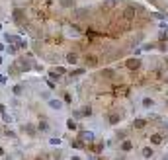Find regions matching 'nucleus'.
Instances as JSON below:
<instances>
[{
	"instance_id": "obj_20",
	"label": "nucleus",
	"mask_w": 168,
	"mask_h": 160,
	"mask_svg": "<svg viewBox=\"0 0 168 160\" xmlns=\"http://www.w3.org/2000/svg\"><path fill=\"white\" fill-rule=\"evenodd\" d=\"M0 64H2V57H0Z\"/></svg>"
},
{
	"instance_id": "obj_10",
	"label": "nucleus",
	"mask_w": 168,
	"mask_h": 160,
	"mask_svg": "<svg viewBox=\"0 0 168 160\" xmlns=\"http://www.w3.org/2000/svg\"><path fill=\"white\" fill-rule=\"evenodd\" d=\"M66 127L71 129V131H76V129H78V121H74V119H69V121H66Z\"/></svg>"
},
{
	"instance_id": "obj_2",
	"label": "nucleus",
	"mask_w": 168,
	"mask_h": 160,
	"mask_svg": "<svg viewBox=\"0 0 168 160\" xmlns=\"http://www.w3.org/2000/svg\"><path fill=\"white\" fill-rule=\"evenodd\" d=\"M78 139L82 143H94V133H92V131H80V133H78Z\"/></svg>"
},
{
	"instance_id": "obj_9",
	"label": "nucleus",
	"mask_w": 168,
	"mask_h": 160,
	"mask_svg": "<svg viewBox=\"0 0 168 160\" xmlns=\"http://www.w3.org/2000/svg\"><path fill=\"white\" fill-rule=\"evenodd\" d=\"M108 119H110V123H111V125H116V123H119V121H121V115H117V113H111V115L108 117Z\"/></svg>"
},
{
	"instance_id": "obj_21",
	"label": "nucleus",
	"mask_w": 168,
	"mask_h": 160,
	"mask_svg": "<svg viewBox=\"0 0 168 160\" xmlns=\"http://www.w3.org/2000/svg\"><path fill=\"white\" fill-rule=\"evenodd\" d=\"M166 106H168V100H166Z\"/></svg>"
},
{
	"instance_id": "obj_7",
	"label": "nucleus",
	"mask_w": 168,
	"mask_h": 160,
	"mask_svg": "<svg viewBox=\"0 0 168 160\" xmlns=\"http://www.w3.org/2000/svg\"><path fill=\"white\" fill-rule=\"evenodd\" d=\"M129 150H133V143L131 141H123L121 147H119V152H129Z\"/></svg>"
},
{
	"instance_id": "obj_16",
	"label": "nucleus",
	"mask_w": 168,
	"mask_h": 160,
	"mask_svg": "<svg viewBox=\"0 0 168 160\" xmlns=\"http://www.w3.org/2000/svg\"><path fill=\"white\" fill-rule=\"evenodd\" d=\"M71 160H84V158H82V156H78V154H72Z\"/></svg>"
},
{
	"instance_id": "obj_11",
	"label": "nucleus",
	"mask_w": 168,
	"mask_h": 160,
	"mask_svg": "<svg viewBox=\"0 0 168 160\" xmlns=\"http://www.w3.org/2000/svg\"><path fill=\"white\" fill-rule=\"evenodd\" d=\"M145 125H147V121H145V119H135V121H133V127H137V129L145 127Z\"/></svg>"
},
{
	"instance_id": "obj_6",
	"label": "nucleus",
	"mask_w": 168,
	"mask_h": 160,
	"mask_svg": "<svg viewBox=\"0 0 168 160\" xmlns=\"http://www.w3.org/2000/svg\"><path fill=\"white\" fill-rule=\"evenodd\" d=\"M125 66L131 68V71H133V68H139V66H141V59H129V61L125 63Z\"/></svg>"
},
{
	"instance_id": "obj_5",
	"label": "nucleus",
	"mask_w": 168,
	"mask_h": 160,
	"mask_svg": "<svg viewBox=\"0 0 168 160\" xmlns=\"http://www.w3.org/2000/svg\"><path fill=\"white\" fill-rule=\"evenodd\" d=\"M65 61H66V64H78V53H74V51L66 53Z\"/></svg>"
},
{
	"instance_id": "obj_8",
	"label": "nucleus",
	"mask_w": 168,
	"mask_h": 160,
	"mask_svg": "<svg viewBox=\"0 0 168 160\" xmlns=\"http://www.w3.org/2000/svg\"><path fill=\"white\" fill-rule=\"evenodd\" d=\"M162 141H164V137L160 133H155L150 137V145H162Z\"/></svg>"
},
{
	"instance_id": "obj_12",
	"label": "nucleus",
	"mask_w": 168,
	"mask_h": 160,
	"mask_svg": "<svg viewBox=\"0 0 168 160\" xmlns=\"http://www.w3.org/2000/svg\"><path fill=\"white\" fill-rule=\"evenodd\" d=\"M2 119H4V123H12V115H8L6 111L2 113Z\"/></svg>"
},
{
	"instance_id": "obj_18",
	"label": "nucleus",
	"mask_w": 168,
	"mask_h": 160,
	"mask_svg": "<svg viewBox=\"0 0 168 160\" xmlns=\"http://www.w3.org/2000/svg\"><path fill=\"white\" fill-rule=\"evenodd\" d=\"M160 160H168V152H164V154H162V158Z\"/></svg>"
},
{
	"instance_id": "obj_14",
	"label": "nucleus",
	"mask_w": 168,
	"mask_h": 160,
	"mask_svg": "<svg viewBox=\"0 0 168 160\" xmlns=\"http://www.w3.org/2000/svg\"><path fill=\"white\" fill-rule=\"evenodd\" d=\"M63 4H65V6H71V4H74V0H63Z\"/></svg>"
},
{
	"instance_id": "obj_4",
	"label": "nucleus",
	"mask_w": 168,
	"mask_h": 160,
	"mask_svg": "<svg viewBox=\"0 0 168 160\" xmlns=\"http://www.w3.org/2000/svg\"><path fill=\"white\" fill-rule=\"evenodd\" d=\"M141 108H145V109H153V108H155V100H153L150 96H145V98L141 100Z\"/></svg>"
},
{
	"instance_id": "obj_19",
	"label": "nucleus",
	"mask_w": 168,
	"mask_h": 160,
	"mask_svg": "<svg viewBox=\"0 0 168 160\" xmlns=\"http://www.w3.org/2000/svg\"><path fill=\"white\" fill-rule=\"evenodd\" d=\"M0 82H2V84H4V82H6V78H4V76H2V74H0Z\"/></svg>"
},
{
	"instance_id": "obj_15",
	"label": "nucleus",
	"mask_w": 168,
	"mask_h": 160,
	"mask_svg": "<svg viewBox=\"0 0 168 160\" xmlns=\"http://www.w3.org/2000/svg\"><path fill=\"white\" fill-rule=\"evenodd\" d=\"M4 154H6V148H4V147H2V145H0V158H2Z\"/></svg>"
},
{
	"instance_id": "obj_3",
	"label": "nucleus",
	"mask_w": 168,
	"mask_h": 160,
	"mask_svg": "<svg viewBox=\"0 0 168 160\" xmlns=\"http://www.w3.org/2000/svg\"><path fill=\"white\" fill-rule=\"evenodd\" d=\"M141 156L145 160H150L153 156H155V148H153V147H143L141 148Z\"/></svg>"
},
{
	"instance_id": "obj_17",
	"label": "nucleus",
	"mask_w": 168,
	"mask_h": 160,
	"mask_svg": "<svg viewBox=\"0 0 168 160\" xmlns=\"http://www.w3.org/2000/svg\"><path fill=\"white\" fill-rule=\"evenodd\" d=\"M4 111H6V106H4V103H0V115H2Z\"/></svg>"
},
{
	"instance_id": "obj_13",
	"label": "nucleus",
	"mask_w": 168,
	"mask_h": 160,
	"mask_svg": "<svg viewBox=\"0 0 168 160\" xmlns=\"http://www.w3.org/2000/svg\"><path fill=\"white\" fill-rule=\"evenodd\" d=\"M49 143H51V145H61V139H59V137H57V139H51V141H49Z\"/></svg>"
},
{
	"instance_id": "obj_1",
	"label": "nucleus",
	"mask_w": 168,
	"mask_h": 160,
	"mask_svg": "<svg viewBox=\"0 0 168 160\" xmlns=\"http://www.w3.org/2000/svg\"><path fill=\"white\" fill-rule=\"evenodd\" d=\"M47 106H49L53 111H63V108H65V103L61 102L59 98H49V100H47Z\"/></svg>"
}]
</instances>
